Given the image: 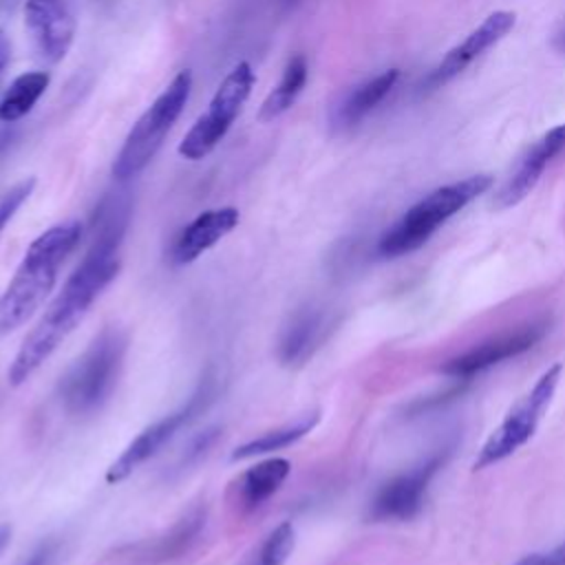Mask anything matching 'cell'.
I'll list each match as a JSON object with an SVG mask.
<instances>
[{
    "label": "cell",
    "instance_id": "obj_1",
    "mask_svg": "<svg viewBox=\"0 0 565 565\" xmlns=\"http://www.w3.org/2000/svg\"><path fill=\"white\" fill-rule=\"evenodd\" d=\"M128 225V203L124 199H106L95 218V236L90 249L64 282L62 291L49 305L40 322L20 344L11 366L9 382L20 386L26 382L62 340L79 324L97 296L115 280L121 267L119 245Z\"/></svg>",
    "mask_w": 565,
    "mask_h": 565
},
{
    "label": "cell",
    "instance_id": "obj_2",
    "mask_svg": "<svg viewBox=\"0 0 565 565\" xmlns=\"http://www.w3.org/2000/svg\"><path fill=\"white\" fill-rule=\"evenodd\" d=\"M82 225L75 218L44 230L24 252L9 287L0 296V335L22 327L49 298L57 282V271L77 247Z\"/></svg>",
    "mask_w": 565,
    "mask_h": 565
},
{
    "label": "cell",
    "instance_id": "obj_3",
    "mask_svg": "<svg viewBox=\"0 0 565 565\" xmlns=\"http://www.w3.org/2000/svg\"><path fill=\"white\" fill-rule=\"evenodd\" d=\"M492 185L490 174H472L461 181L441 185L404 212L377 241V254L397 258L422 247L439 225L481 196Z\"/></svg>",
    "mask_w": 565,
    "mask_h": 565
},
{
    "label": "cell",
    "instance_id": "obj_4",
    "mask_svg": "<svg viewBox=\"0 0 565 565\" xmlns=\"http://www.w3.org/2000/svg\"><path fill=\"white\" fill-rule=\"evenodd\" d=\"M192 90L190 71L177 73L170 84L159 93V97L141 113V117L128 130L119 152L113 159V177L117 181H128L137 177L159 152L174 121L181 117Z\"/></svg>",
    "mask_w": 565,
    "mask_h": 565
},
{
    "label": "cell",
    "instance_id": "obj_5",
    "mask_svg": "<svg viewBox=\"0 0 565 565\" xmlns=\"http://www.w3.org/2000/svg\"><path fill=\"white\" fill-rule=\"evenodd\" d=\"M124 353L126 335L115 327L104 329L64 375L60 384L64 406L75 415L99 411L115 391Z\"/></svg>",
    "mask_w": 565,
    "mask_h": 565
},
{
    "label": "cell",
    "instance_id": "obj_6",
    "mask_svg": "<svg viewBox=\"0 0 565 565\" xmlns=\"http://www.w3.org/2000/svg\"><path fill=\"white\" fill-rule=\"evenodd\" d=\"M256 75L249 62H236L227 75L221 79L216 93L212 95L205 113L196 117L185 137L179 143V154L188 161H201L225 139L236 117L241 115L245 102L252 95Z\"/></svg>",
    "mask_w": 565,
    "mask_h": 565
},
{
    "label": "cell",
    "instance_id": "obj_7",
    "mask_svg": "<svg viewBox=\"0 0 565 565\" xmlns=\"http://www.w3.org/2000/svg\"><path fill=\"white\" fill-rule=\"evenodd\" d=\"M561 364H552L536 382L534 386L514 402V406L505 413L503 422L492 430V435L486 439V444L479 450V457L475 459L472 468L483 470L488 466H494L516 452L536 430L543 413L547 411L558 380H561Z\"/></svg>",
    "mask_w": 565,
    "mask_h": 565
},
{
    "label": "cell",
    "instance_id": "obj_8",
    "mask_svg": "<svg viewBox=\"0 0 565 565\" xmlns=\"http://www.w3.org/2000/svg\"><path fill=\"white\" fill-rule=\"evenodd\" d=\"M216 393V377L212 371H207L194 393L188 397L185 404H181L177 411L163 415L148 428H143L128 446L126 450L110 463L106 470V483H119L126 477H130L143 461H148L152 455H157L174 435L179 428L190 424L194 417H199L214 399Z\"/></svg>",
    "mask_w": 565,
    "mask_h": 565
},
{
    "label": "cell",
    "instance_id": "obj_9",
    "mask_svg": "<svg viewBox=\"0 0 565 565\" xmlns=\"http://www.w3.org/2000/svg\"><path fill=\"white\" fill-rule=\"evenodd\" d=\"M22 11L40 60L62 62L77 33V0H26Z\"/></svg>",
    "mask_w": 565,
    "mask_h": 565
},
{
    "label": "cell",
    "instance_id": "obj_10",
    "mask_svg": "<svg viewBox=\"0 0 565 565\" xmlns=\"http://www.w3.org/2000/svg\"><path fill=\"white\" fill-rule=\"evenodd\" d=\"M516 24V13L514 11H494L490 13L477 29H472L457 46H452L441 62L426 75V90L439 88L455 79L459 73H463L477 57H481L488 49L499 44Z\"/></svg>",
    "mask_w": 565,
    "mask_h": 565
},
{
    "label": "cell",
    "instance_id": "obj_11",
    "mask_svg": "<svg viewBox=\"0 0 565 565\" xmlns=\"http://www.w3.org/2000/svg\"><path fill=\"white\" fill-rule=\"evenodd\" d=\"M547 331L545 320H536L530 324H523L510 333H501L492 340H486L477 344L475 349L448 360L444 364V373L452 377H470L475 373L486 371L492 364H499L508 358H514L527 349H532Z\"/></svg>",
    "mask_w": 565,
    "mask_h": 565
},
{
    "label": "cell",
    "instance_id": "obj_12",
    "mask_svg": "<svg viewBox=\"0 0 565 565\" xmlns=\"http://www.w3.org/2000/svg\"><path fill=\"white\" fill-rule=\"evenodd\" d=\"M441 459L433 457L422 466L391 479L380 488L371 503V516L375 521H408L413 519L424 501L426 488Z\"/></svg>",
    "mask_w": 565,
    "mask_h": 565
},
{
    "label": "cell",
    "instance_id": "obj_13",
    "mask_svg": "<svg viewBox=\"0 0 565 565\" xmlns=\"http://www.w3.org/2000/svg\"><path fill=\"white\" fill-rule=\"evenodd\" d=\"M563 150H565V121L550 128L539 141H534L525 150V154L519 159L514 172L508 177L503 188L497 192L494 205L499 210H503V207H512L519 201H523L534 190V185L539 183V179L543 177V172L552 163V159L558 157Z\"/></svg>",
    "mask_w": 565,
    "mask_h": 565
},
{
    "label": "cell",
    "instance_id": "obj_14",
    "mask_svg": "<svg viewBox=\"0 0 565 565\" xmlns=\"http://www.w3.org/2000/svg\"><path fill=\"white\" fill-rule=\"evenodd\" d=\"M241 221V212L232 205L212 207L194 216L174 238L170 258L177 265H188L225 238Z\"/></svg>",
    "mask_w": 565,
    "mask_h": 565
},
{
    "label": "cell",
    "instance_id": "obj_15",
    "mask_svg": "<svg viewBox=\"0 0 565 565\" xmlns=\"http://www.w3.org/2000/svg\"><path fill=\"white\" fill-rule=\"evenodd\" d=\"M399 79V68H386L380 75L347 90L331 108V126L335 130H347L358 126L371 110H375L384 97L395 88Z\"/></svg>",
    "mask_w": 565,
    "mask_h": 565
},
{
    "label": "cell",
    "instance_id": "obj_16",
    "mask_svg": "<svg viewBox=\"0 0 565 565\" xmlns=\"http://www.w3.org/2000/svg\"><path fill=\"white\" fill-rule=\"evenodd\" d=\"M327 316L320 309L313 307H302L298 309L289 322L285 324L280 340H278V358L282 364H302L320 340L324 338L327 331Z\"/></svg>",
    "mask_w": 565,
    "mask_h": 565
},
{
    "label": "cell",
    "instance_id": "obj_17",
    "mask_svg": "<svg viewBox=\"0 0 565 565\" xmlns=\"http://www.w3.org/2000/svg\"><path fill=\"white\" fill-rule=\"evenodd\" d=\"M289 472L291 463L282 457H271L247 468L234 483L238 508L256 510L258 505H263L271 494L280 490Z\"/></svg>",
    "mask_w": 565,
    "mask_h": 565
},
{
    "label": "cell",
    "instance_id": "obj_18",
    "mask_svg": "<svg viewBox=\"0 0 565 565\" xmlns=\"http://www.w3.org/2000/svg\"><path fill=\"white\" fill-rule=\"evenodd\" d=\"M203 527H205V508H192L185 516H181L170 527V532L154 539L152 543L139 545L135 558H141L146 563L172 561V558L181 556L183 552H188L196 543Z\"/></svg>",
    "mask_w": 565,
    "mask_h": 565
},
{
    "label": "cell",
    "instance_id": "obj_19",
    "mask_svg": "<svg viewBox=\"0 0 565 565\" xmlns=\"http://www.w3.org/2000/svg\"><path fill=\"white\" fill-rule=\"evenodd\" d=\"M309 77V64L302 53H296L287 60L280 82L267 93V97L260 104L258 119L260 121H274L276 117L285 115L302 93Z\"/></svg>",
    "mask_w": 565,
    "mask_h": 565
},
{
    "label": "cell",
    "instance_id": "obj_20",
    "mask_svg": "<svg viewBox=\"0 0 565 565\" xmlns=\"http://www.w3.org/2000/svg\"><path fill=\"white\" fill-rule=\"evenodd\" d=\"M51 75L46 71H29L18 75L0 99V121L15 124L26 117L46 93Z\"/></svg>",
    "mask_w": 565,
    "mask_h": 565
},
{
    "label": "cell",
    "instance_id": "obj_21",
    "mask_svg": "<svg viewBox=\"0 0 565 565\" xmlns=\"http://www.w3.org/2000/svg\"><path fill=\"white\" fill-rule=\"evenodd\" d=\"M318 424V413H307L285 426H278L274 430H267L245 444H241L234 452H232V459L238 461V459H249V457H256V455H267V452H274V450H282L291 444H296L298 439H302L313 426Z\"/></svg>",
    "mask_w": 565,
    "mask_h": 565
},
{
    "label": "cell",
    "instance_id": "obj_22",
    "mask_svg": "<svg viewBox=\"0 0 565 565\" xmlns=\"http://www.w3.org/2000/svg\"><path fill=\"white\" fill-rule=\"evenodd\" d=\"M296 532L289 521L276 525L241 565H285L294 552Z\"/></svg>",
    "mask_w": 565,
    "mask_h": 565
},
{
    "label": "cell",
    "instance_id": "obj_23",
    "mask_svg": "<svg viewBox=\"0 0 565 565\" xmlns=\"http://www.w3.org/2000/svg\"><path fill=\"white\" fill-rule=\"evenodd\" d=\"M35 188V179L29 177V179H22L18 181L15 185H11L2 199H0V232L9 225V221L15 216V212L22 207V203L31 196Z\"/></svg>",
    "mask_w": 565,
    "mask_h": 565
},
{
    "label": "cell",
    "instance_id": "obj_24",
    "mask_svg": "<svg viewBox=\"0 0 565 565\" xmlns=\"http://www.w3.org/2000/svg\"><path fill=\"white\" fill-rule=\"evenodd\" d=\"M218 433H221V430H218L216 426H212V428L201 430L196 437H192L190 444H188V448H185V452H183L181 466H188V463L201 459V457L212 448V444L218 439Z\"/></svg>",
    "mask_w": 565,
    "mask_h": 565
},
{
    "label": "cell",
    "instance_id": "obj_25",
    "mask_svg": "<svg viewBox=\"0 0 565 565\" xmlns=\"http://www.w3.org/2000/svg\"><path fill=\"white\" fill-rule=\"evenodd\" d=\"M514 565H565V543L550 550V552H539V554H527Z\"/></svg>",
    "mask_w": 565,
    "mask_h": 565
},
{
    "label": "cell",
    "instance_id": "obj_26",
    "mask_svg": "<svg viewBox=\"0 0 565 565\" xmlns=\"http://www.w3.org/2000/svg\"><path fill=\"white\" fill-rule=\"evenodd\" d=\"M55 554H57V543L55 541H46V543L38 545V550L22 565H51Z\"/></svg>",
    "mask_w": 565,
    "mask_h": 565
},
{
    "label": "cell",
    "instance_id": "obj_27",
    "mask_svg": "<svg viewBox=\"0 0 565 565\" xmlns=\"http://www.w3.org/2000/svg\"><path fill=\"white\" fill-rule=\"evenodd\" d=\"M9 60H11V40H9V35L0 29V75L4 73Z\"/></svg>",
    "mask_w": 565,
    "mask_h": 565
},
{
    "label": "cell",
    "instance_id": "obj_28",
    "mask_svg": "<svg viewBox=\"0 0 565 565\" xmlns=\"http://www.w3.org/2000/svg\"><path fill=\"white\" fill-rule=\"evenodd\" d=\"M9 541H11V525L0 523V552L9 545Z\"/></svg>",
    "mask_w": 565,
    "mask_h": 565
},
{
    "label": "cell",
    "instance_id": "obj_29",
    "mask_svg": "<svg viewBox=\"0 0 565 565\" xmlns=\"http://www.w3.org/2000/svg\"><path fill=\"white\" fill-rule=\"evenodd\" d=\"M554 46H556L561 53H565V26L556 33V38H554Z\"/></svg>",
    "mask_w": 565,
    "mask_h": 565
}]
</instances>
